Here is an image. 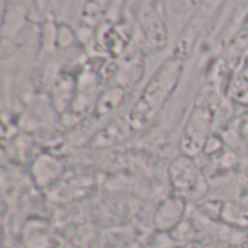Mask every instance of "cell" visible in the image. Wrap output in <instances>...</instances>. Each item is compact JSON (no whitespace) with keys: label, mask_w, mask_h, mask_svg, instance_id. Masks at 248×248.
<instances>
[{"label":"cell","mask_w":248,"mask_h":248,"mask_svg":"<svg viewBox=\"0 0 248 248\" xmlns=\"http://www.w3.org/2000/svg\"><path fill=\"white\" fill-rule=\"evenodd\" d=\"M231 97L240 105H244V106L248 105V68L247 71H244L238 77L235 86L231 90Z\"/></svg>","instance_id":"obj_4"},{"label":"cell","mask_w":248,"mask_h":248,"mask_svg":"<svg viewBox=\"0 0 248 248\" xmlns=\"http://www.w3.org/2000/svg\"><path fill=\"white\" fill-rule=\"evenodd\" d=\"M180 76V65L176 61H167L154 78L144 89L135 105L129 109L128 124L132 129L145 128L163 109Z\"/></svg>","instance_id":"obj_1"},{"label":"cell","mask_w":248,"mask_h":248,"mask_svg":"<svg viewBox=\"0 0 248 248\" xmlns=\"http://www.w3.org/2000/svg\"><path fill=\"white\" fill-rule=\"evenodd\" d=\"M212 119L214 113L211 108L201 105L193 109L180 141L183 154L195 157L199 151L205 148L208 140L211 138L209 132L212 126Z\"/></svg>","instance_id":"obj_2"},{"label":"cell","mask_w":248,"mask_h":248,"mask_svg":"<svg viewBox=\"0 0 248 248\" xmlns=\"http://www.w3.org/2000/svg\"><path fill=\"white\" fill-rule=\"evenodd\" d=\"M199 167L193 157L182 154L173 160L170 166V179L173 187L179 190H190L199 182Z\"/></svg>","instance_id":"obj_3"}]
</instances>
